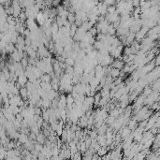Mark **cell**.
Wrapping results in <instances>:
<instances>
[{
	"label": "cell",
	"mask_w": 160,
	"mask_h": 160,
	"mask_svg": "<svg viewBox=\"0 0 160 160\" xmlns=\"http://www.w3.org/2000/svg\"><path fill=\"white\" fill-rule=\"evenodd\" d=\"M40 11V9L37 7L36 4L32 6V7H29V8H25V16L26 18H32V19H35L37 14Z\"/></svg>",
	"instance_id": "6da1fadb"
},
{
	"label": "cell",
	"mask_w": 160,
	"mask_h": 160,
	"mask_svg": "<svg viewBox=\"0 0 160 160\" xmlns=\"http://www.w3.org/2000/svg\"><path fill=\"white\" fill-rule=\"evenodd\" d=\"M105 16H106L105 17V19H106L110 23H114L115 22H117L120 20V14H119L116 11H113V12L107 13Z\"/></svg>",
	"instance_id": "7a4b0ae2"
},
{
	"label": "cell",
	"mask_w": 160,
	"mask_h": 160,
	"mask_svg": "<svg viewBox=\"0 0 160 160\" xmlns=\"http://www.w3.org/2000/svg\"><path fill=\"white\" fill-rule=\"evenodd\" d=\"M25 25L29 31H36V30L39 29V26H37V23L35 22V19L27 18L25 22Z\"/></svg>",
	"instance_id": "3957f363"
},
{
	"label": "cell",
	"mask_w": 160,
	"mask_h": 160,
	"mask_svg": "<svg viewBox=\"0 0 160 160\" xmlns=\"http://www.w3.org/2000/svg\"><path fill=\"white\" fill-rule=\"evenodd\" d=\"M86 32L87 31H85L81 26H78L77 31L72 37L75 39V41H81V40L83 39V37H84V35H85Z\"/></svg>",
	"instance_id": "277c9868"
},
{
	"label": "cell",
	"mask_w": 160,
	"mask_h": 160,
	"mask_svg": "<svg viewBox=\"0 0 160 160\" xmlns=\"http://www.w3.org/2000/svg\"><path fill=\"white\" fill-rule=\"evenodd\" d=\"M97 8L99 12V15L105 16L107 14V9H108V5L104 2H99L97 4Z\"/></svg>",
	"instance_id": "5b68a950"
},
{
	"label": "cell",
	"mask_w": 160,
	"mask_h": 160,
	"mask_svg": "<svg viewBox=\"0 0 160 160\" xmlns=\"http://www.w3.org/2000/svg\"><path fill=\"white\" fill-rule=\"evenodd\" d=\"M124 61L122 60L121 58H115V60L112 61L111 63V67H114V69H122L124 67Z\"/></svg>",
	"instance_id": "8992f818"
},
{
	"label": "cell",
	"mask_w": 160,
	"mask_h": 160,
	"mask_svg": "<svg viewBox=\"0 0 160 160\" xmlns=\"http://www.w3.org/2000/svg\"><path fill=\"white\" fill-rule=\"evenodd\" d=\"M28 81V80H27V77L25 76V74L23 73L22 75H19L18 77H17V81H16V83L19 84L20 86L21 87H23V86H25V83Z\"/></svg>",
	"instance_id": "52a82bcc"
},
{
	"label": "cell",
	"mask_w": 160,
	"mask_h": 160,
	"mask_svg": "<svg viewBox=\"0 0 160 160\" xmlns=\"http://www.w3.org/2000/svg\"><path fill=\"white\" fill-rule=\"evenodd\" d=\"M35 19L37 21V23H39V25H42L43 23H45V21H46V19H45V17H44L42 11H39V13H37ZM47 20H48V19H47Z\"/></svg>",
	"instance_id": "ba28073f"
},
{
	"label": "cell",
	"mask_w": 160,
	"mask_h": 160,
	"mask_svg": "<svg viewBox=\"0 0 160 160\" xmlns=\"http://www.w3.org/2000/svg\"><path fill=\"white\" fill-rule=\"evenodd\" d=\"M109 75L112 78V79H117L120 75V69H114V67H111V69L110 70V73Z\"/></svg>",
	"instance_id": "9c48e42d"
},
{
	"label": "cell",
	"mask_w": 160,
	"mask_h": 160,
	"mask_svg": "<svg viewBox=\"0 0 160 160\" xmlns=\"http://www.w3.org/2000/svg\"><path fill=\"white\" fill-rule=\"evenodd\" d=\"M18 141L20 142L21 144H25V142L28 141L29 138H28V135L25 134V133H21V134H19V137H18Z\"/></svg>",
	"instance_id": "30bf717a"
},
{
	"label": "cell",
	"mask_w": 160,
	"mask_h": 160,
	"mask_svg": "<svg viewBox=\"0 0 160 160\" xmlns=\"http://www.w3.org/2000/svg\"><path fill=\"white\" fill-rule=\"evenodd\" d=\"M19 95H20V97H21L25 101L27 99V98H28V97H27V89L25 86L21 87L19 89Z\"/></svg>",
	"instance_id": "8fae6325"
},
{
	"label": "cell",
	"mask_w": 160,
	"mask_h": 160,
	"mask_svg": "<svg viewBox=\"0 0 160 160\" xmlns=\"http://www.w3.org/2000/svg\"><path fill=\"white\" fill-rule=\"evenodd\" d=\"M36 141H37V142H39V143H40V144H43L44 142H45V141H46V137L45 136H44V134L43 133H39L37 135V137H36Z\"/></svg>",
	"instance_id": "7c38bea8"
},
{
	"label": "cell",
	"mask_w": 160,
	"mask_h": 160,
	"mask_svg": "<svg viewBox=\"0 0 160 160\" xmlns=\"http://www.w3.org/2000/svg\"><path fill=\"white\" fill-rule=\"evenodd\" d=\"M152 83H153L152 86H151L152 90L155 91V92H159V84H160V83H159V78H158V79L155 80L154 81H152Z\"/></svg>",
	"instance_id": "4fadbf2b"
},
{
	"label": "cell",
	"mask_w": 160,
	"mask_h": 160,
	"mask_svg": "<svg viewBox=\"0 0 160 160\" xmlns=\"http://www.w3.org/2000/svg\"><path fill=\"white\" fill-rule=\"evenodd\" d=\"M107 128H108V127H107V124H102L99 127L97 128V134L98 135H104L105 134V132H106V130H107Z\"/></svg>",
	"instance_id": "5bb4252c"
},
{
	"label": "cell",
	"mask_w": 160,
	"mask_h": 160,
	"mask_svg": "<svg viewBox=\"0 0 160 160\" xmlns=\"http://www.w3.org/2000/svg\"><path fill=\"white\" fill-rule=\"evenodd\" d=\"M150 107H151V109H152V111H158L159 108H160L158 101H155V102H154V103H153V104H152Z\"/></svg>",
	"instance_id": "9a60e30c"
},
{
	"label": "cell",
	"mask_w": 160,
	"mask_h": 160,
	"mask_svg": "<svg viewBox=\"0 0 160 160\" xmlns=\"http://www.w3.org/2000/svg\"><path fill=\"white\" fill-rule=\"evenodd\" d=\"M6 148L5 147H0V159H2V158H5L6 157Z\"/></svg>",
	"instance_id": "2e32d148"
},
{
	"label": "cell",
	"mask_w": 160,
	"mask_h": 160,
	"mask_svg": "<svg viewBox=\"0 0 160 160\" xmlns=\"http://www.w3.org/2000/svg\"><path fill=\"white\" fill-rule=\"evenodd\" d=\"M97 130H94L93 132H90V138L93 139H96L97 137Z\"/></svg>",
	"instance_id": "e0dca14e"
},
{
	"label": "cell",
	"mask_w": 160,
	"mask_h": 160,
	"mask_svg": "<svg viewBox=\"0 0 160 160\" xmlns=\"http://www.w3.org/2000/svg\"><path fill=\"white\" fill-rule=\"evenodd\" d=\"M139 2H141V0H132V1H131L132 5H133L134 8H137V7L139 6Z\"/></svg>",
	"instance_id": "ac0fdd59"
},
{
	"label": "cell",
	"mask_w": 160,
	"mask_h": 160,
	"mask_svg": "<svg viewBox=\"0 0 160 160\" xmlns=\"http://www.w3.org/2000/svg\"><path fill=\"white\" fill-rule=\"evenodd\" d=\"M60 2H61V0H53V6H54V7L59 6Z\"/></svg>",
	"instance_id": "d6986e66"
},
{
	"label": "cell",
	"mask_w": 160,
	"mask_h": 160,
	"mask_svg": "<svg viewBox=\"0 0 160 160\" xmlns=\"http://www.w3.org/2000/svg\"><path fill=\"white\" fill-rule=\"evenodd\" d=\"M125 1H127V2H131L132 0H125Z\"/></svg>",
	"instance_id": "ffe728a7"
}]
</instances>
